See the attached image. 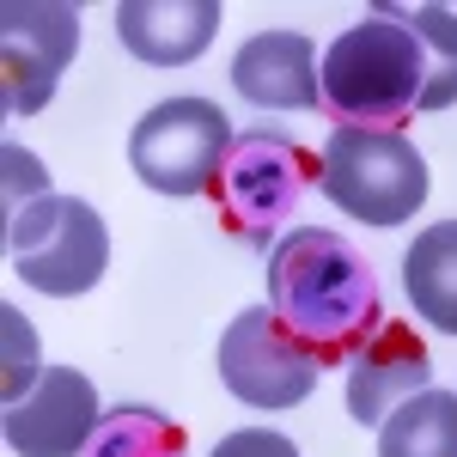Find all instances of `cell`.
<instances>
[{
    "label": "cell",
    "mask_w": 457,
    "mask_h": 457,
    "mask_svg": "<svg viewBox=\"0 0 457 457\" xmlns=\"http://www.w3.org/2000/svg\"><path fill=\"white\" fill-rule=\"evenodd\" d=\"M305 183H312L305 146L275 135V129H256V135H238V141H232L226 165L213 177V195H220L226 226H232L238 238H250V245H262L287 213L299 208Z\"/></svg>",
    "instance_id": "8992f818"
},
{
    "label": "cell",
    "mask_w": 457,
    "mask_h": 457,
    "mask_svg": "<svg viewBox=\"0 0 457 457\" xmlns=\"http://www.w3.org/2000/svg\"><path fill=\"white\" fill-rule=\"evenodd\" d=\"M323 55L299 31H256L232 55V86L256 110H312L323 104Z\"/></svg>",
    "instance_id": "8fae6325"
},
{
    "label": "cell",
    "mask_w": 457,
    "mask_h": 457,
    "mask_svg": "<svg viewBox=\"0 0 457 457\" xmlns=\"http://www.w3.org/2000/svg\"><path fill=\"white\" fill-rule=\"evenodd\" d=\"M98 421L104 409H98L92 378L73 366H43V378L6 409V445L12 457H79Z\"/></svg>",
    "instance_id": "9c48e42d"
},
{
    "label": "cell",
    "mask_w": 457,
    "mask_h": 457,
    "mask_svg": "<svg viewBox=\"0 0 457 457\" xmlns=\"http://www.w3.org/2000/svg\"><path fill=\"white\" fill-rule=\"evenodd\" d=\"M220 31V0H122L116 37L146 68H183L195 62Z\"/></svg>",
    "instance_id": "7c38bea8"
},
{
    "label": "cell",
    "mask_w": 457,
    "mask_h": 457,
    "mask_svg": "<svg viewBox=\"0 0 457 457\" xmlns=\"http://www.w3.org/2000/svg\"><path fill=\"white\" fill-rule=\"evenodd\" d=\"M232 122L213 98H165L135 122L129 135V165L146 189L189 202V195H208L226 153H232Z\"/></svg>",
    "instance_id": "5b68a950"
},
{
    "label": "cell",
    "mask_w": 457,
    "mask_h": 457,
    "mask_svg": "<svg viewBox=\"0 0 457 457\" xmlns=\"http://www.w3.org/2000/svg\"><path fill=\"white\" fill-rule=\"evenodd\" d=\"M433 390V353L409 323H378L372 342L348 360V415L360 427H385L390 409Z\"/></svg>",
    "instance_id": "30bf717a"
},
{
    "label": "cell",
    "mask_w": 457,
    "mask_h": 457,
    "mask_svg": "<svg viewBox=\"0 0 457 457\" xmlns=\"http://www.w3.org/2000/svg\"><path fill=\"white\" fill-rule=\"evenodd\" d=\"M317 189L360 226H403L427 202V159L396 129H336L317 159Z\"/></svg>",
    "instance_id": "3957f363"
},
{
    "label": "cell",
    "mask_w": 457,
    "mask_h": 457,
    "mask_svg": "<svg viewBox=\"0 0 457 457\" xmlns=\"http://www.w3.org/2000/svg\"><path fill=\"white\" fill-rule=\"evenodd\" d=\"M269 312L317 353V366H348L385 323L372 262L323 226H299L269 250Z\"/></svg>",
    "instance_id": "6da1fadb"
},
{
    "label": "cell",
    "mask_w": 457,
    "mask_h": 457,
    "mask_svg": "<svg viewBox=\"0 0 457 457\" xmlns=\"http://www.w3.org/2000/svg\"><path fill=\"white\" fill-rule=\"evenodd\" d=\"M403 293L409 312H421L439 336H457V220L427 226L403 256Z\"/></svg>",
    "instance_id": "4fadbf2b"
},
{
    "label": "cell",
    "mask_w": 457,
    "mask_h": 457,
    "mask_svg": "<svg viewBox=\"0 0 457 457\" xmlns=\"http://www.w3.org/2000/svg\"><path fill=\"white\" fill-rule=\"evenodd\" d=\"M73 49H79V12L68 0H6L0 6V110L37 116L55 98Z\"/></svg>",
    "instance_id": "ba28073f"
},
{
    "label": "cell",
    "mask_w": 457,
    "mask_h": 457,
    "mask_svg": "<svg viewBox=\"0 0 457 457\" xmlns=\"http://www.w3.org/2000/svg\"><path fill=\"white\" fill-rule=\"evenodd\" d=\"M317 353L275 312H238L220 336V385L250 409H299L317 390Z\"/></svg>",
    "instance_id": "52a82bcc"
},
{
    "label": "cell",
    "mask_w": 457,
    "mask_h": 457,
    "mask_svg": "<svg viewBox=\"0 0 457 457\" xmlns=\"http://www.w3.org/2000/svg\"><path fill=\"white\" fill-rule=\"evenodd\" d=\"M385 19L409 25V31L421 37V49H427L421 110H452L457 104V12L439 6V0H427V6H415V12H385Z\"/></svg>",
    "instance_id": "2e32d148"
},
{
    "label": "cell",
    "mask_w": 457,
    "mask_h": 457,
    "mask_svg": "<svg viewBox=\"0 0 457 457\" xmlns=\"http://www.w3.org/2000/svg\"><path fill=\"white\" fill-rule=\"evenodd\" d=\"M323 104L342 129H396L427 92V49L396 19H360L323 49Z\"/></svg>",
    "instance_id": "7a4b0ae2"
},
{
    "label": "cell",
    "mask_w": 457,
    "mask_h": 457,
    "mask_svg": "<svg viewBox=\"0 0 457 457\" xmlns=\"http://www.w3.org/2000/svg\"><path fill=\"white\" fill-rule=\"evenodd\" d=\"M79 457H189V445H183V427L165 409L116 403V409H104V421Z\"/></svg>",
    "instance_id": "9a60e30c"
},
{
    "label": "cell",
    "mask_w": 457,
    "mask_h": 457,
    "mask_svg": "<svg viewBox=\"0 0 457 457\" xmlns=\"http://www.w3.org/2000/svg\"><path fill=\"white\" fill-rule=\"evenodd\" d=\"M378 457H457V396L421 390L378 427Z\"/></svg>",
    "instance_id": "5bb4252c"
},
{
    "label": "cell",
    "mask_w": 457,
    "mask_h": 457,
    "mask_svg": "<svg viewBox=\"0 0 457 457\" xmlns=\"http://www.w3.org/2000/svg\"><path fill=\"white\" fill-rule=\"evenodd\" d=\"M0 177H6V220L19 208H31V202H43V195H55L49 189V171L37 165V153H25L19 141L0 146Z\"/></svg>",
    "instance_id": "ac0fdd59"
},
{
    "label": "cell",
    "mask_w": 457,
    "mask_h": 457,
    "mask_svg": "<svg viewBox=\"0 0 457 457\" xmlns=\"http://www.w3.org/2000/svg\"><path fill=\"white\" fill-rule=\"evenodd\" d=\"M6 262L12 275L49 299H79L104 281L110 232L92 202L79 195H43L6 220Z\"/></svg>",
    "instance_id": "277c9868"
},
{
    "label": "cell",
    "mask_w": 457,
    "mask_h": 457,
    "mask_svg": "<svg viewBox=\"0 0 457 457\" xmlns=\"http://www.w3.org/2000/svg\"><path fill=\"white\" fill-rule=\"evenodd\" d=\"M213 457H299V445L287 433H269V427H245V433H226Z\"/></svg>",
    "instance_id": "d6986e66"
},
{
    "label": "cell",
    "mask_w": 457,
    "mask_h": 457,
    "mask_svg": "<svg viewBox=\"0 0 457 457\" xmlns=\"http://www.w3.org/2000/svg\"><path fill=\"white\" fill-rule=\"evenodd\" d=\"M0 342H6V378H0V403L12 409L25 390L43 378V366H37V329L19 317V305H0Z\"/></svg>",
    "instance_id": "e0dca14e"
}]
</instances>
